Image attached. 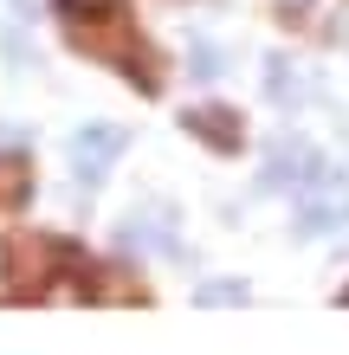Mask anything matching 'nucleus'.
I'll return each mask as SVG.
<instances>
[{
	"label": "nucleus",
	"instance_id": "obj_1",
	"mask_svg": "<svg viewBox=\"0 0 349 355\" xmlns=\"http://www.w3.org/2000/svg\"><path fill=\"white\" fill-rule=\"evenodd\" d=\"M349 220V187L337 175H323L304 187V200H298V226L304 233H337V226Z\"/></svg>",
	"mask_w": 349,
	"mask_h": 355
},
{
	"label": "nucleus",
	"instance_id": "obj_2",
	"mask_svg": "<svg viewBox=\"0 0 349 355\" xmlns=\"http://www.w3.org/2000/svg\"><path fill=\"white\" fill-rule=\"evenodd\" d=\"M311 181H323V162H317V149H304V142H272V155H265V187H311Z\"/></svg>",
	"mask_w": 349,
	"mask_h": 355
},
{
	"label": "nucleus",
	"instance_id": "obj_3",
	"mask_svg": "<svg viewBox=\"0 0 349 355\" xmlns=\"http://www.w3.org/2000/svg\"><path fill=\"white\" fill-rule=\"evenodd\" d=\"M123 130H110V123H97V130H78L71 136V162H78V175L85 181H104V168H110V155H123Z\"/></svg>",
	"mask_w": 349,
	"mask_h": 355
},
{
	"label": "nucleus",
	"instance_id": "obj_4",
	"mask_svg": "<svg viewBox=\"0 0 349 355\" xmlns=\"http://www.w3.org/2000/svg\"><path fill=\"white\" fill-rule=\"evenodd\" d=\"M188 130H201L207 142H220V149H233V142H239V130L227 123V110H201V116H188Z\"/></svg>",
	"mask_w": 349,
	"mask_h": 355
},
{
	"label": "nucleus",
	"instance_id": "obj_5",
	"mask_svg": "<svg viewBox=\"0 0 349 355\" xmlns=\"http://www.w3.org/2000/svg\"><path fill=\"white\" fill-rule=\"evenodd\" d=\"M123 245H175V233H169V226H155L149 214H136L130 226H123Z\"/></svg>",
	"mask_w": 349,
	"mask_h": 355
},
{
	"label": "nucleus",
	"instance_id": "obj_6",
	"mask_svg": "<svg viewBox=\"0 0 349 355\" xmlns=\"http://www.w3.org/2000/svg\"><path fill=\"white\" fill-rule=\"evenodd\" d=\"M26 194V168H13V162H0V207H13Z\"/></svg>",
	"mask_w": 349,
	"mask_h": 355
},
{
	"label": "nucleus",
	"instance_id": "obj_7",
	"mask_svg": "<svg viewBox=\"0 0 349 355\" xmlns=\"http://www.w3.org/2000/svg\"><path fill=\"white\" fill-rule=\"evenodd\" d=\"M188 58H194V65H188V71H194V78H220V71H227V65H220V52H214V46H207V39H201V46H194V52H188Z\"/></svg>",
	"mask_w": 349,
	"mask_h": 355
},
{
	"label": "nucleus",
	"instance_id": "obj_8",
	"mask_svg": "<svg viewBox=\"0 0 349 355\" xmlns=\"http://www.w3.org/2000/svg\"><path fill=\"white\" fill-rule=\"evenodd\" d=\"M239 297V284H207V291H201V304H233Z\"/></svg>",
	"mask_w": 349,
	"mask_h": 355
},
{
	"label": "nucleus",
	"instance_id": "obj_9",
	"mask_svg": "<svg viewBox=\"0 0 349 355\" xmlns=\"http://www.w3.org/2000/svg\"><path fill=\"white\" fill-rule=\"evenodd\" d=\"M65 7H117V0H65Z\"/></svg>",
	"mask_w": 349,
	"mask_h": 355
}]
</instances>
